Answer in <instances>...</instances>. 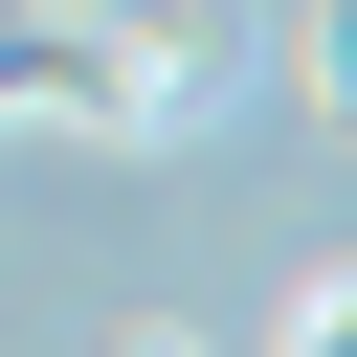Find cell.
I'll return each instance as SVG.
<instances>
[{"mask_svg":"<svg viewBox=\"0 0 357 357\" xmlns=\"http://www.w3.org/2000/svg\"><path fill=\"white\" fill-rule=\"evenodd\" d=\"M112 357H201V335H178V312H134V335H112Z\"/></svg>","mask_w":357,"mask_h":357,"instance_id":"obj_4","label":"cell"},{"mask_svg":"<svg viewBox=\"0 0 357 357\" xmlns=\"http://www.w3.org/2000/svg\"><path fill=\"white\" fill-rule=\"evenodd\" d=\"M290 67H312V112L357 134V0H312V22H290Z\"/></svg>","mask_w":357,"mask_h":357,"instance_id":"obj_3","label":"cell"},{"mask_svg":"<svg viewBox=\"0 0 357 357\" xmlns=\"http://www.w3.org/2000/svg\"><path fill=\"white\" fill-rule=\"evenodd\" d=\"M245 67V22H0V134H201Z\"/></svg>","mask_w":357,"mask_h":357,"instance_id":"obj_1","label":"cell"},{"mask_svg":"<svg viewBox=\"0 0 357 357\" xmlns=\"http://www.w3.org/2000/svg\"><path fill=\"white\" fill-rule=\"evenodd\" d=\"M268 357H357V268H290V312H268Z\"/></svg>","mask_w":357,"mask_h":357,"instance_id":"obj_2","label":"cell"}]
</instances>
